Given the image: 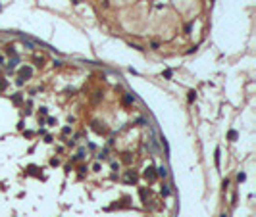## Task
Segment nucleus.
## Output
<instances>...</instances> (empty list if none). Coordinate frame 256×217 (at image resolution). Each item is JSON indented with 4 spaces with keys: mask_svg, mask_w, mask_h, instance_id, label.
Segmentation results:
<instances>
[{
    "mask_svg": "<svg viewBox=\"0 0 256 217\" xmlns=\"http://www.w3.org/2000/svg\"><path fill=\"white\" fill-rule=\"evenodd\" d=\"M172 75H173L172 69H166V71H164V77H166V79H172Z\"/></svg>",
    "mask_w": 256,
    "mask_h": 217,
    "instance_id": "11",
    "label": "nucleus"
},
{
    "mask_svg": "<svg viewBox=\"0 0 256 217\" xmlns=\"http://www.w3.org/2000/svg\"><path fill=\"white\" fill-rule=\"evenodd\" d=\"M21 40H23V44H25L27 48H29V50H35V44H33V42H31V40H29V38L21 37Z\"/></svg>",
    "mask_w": 256,
    "mask_h": 217,
    "instance_id": "4",
    "label": "nucleus"
},
{
    "mask_svg": "<svg viewBox=\"0 0 256 217\" xmlns=\"http://www.w3.org/2000/svg\"><path fill=\"white\" fill-rule=\"evenodd\" d=\"M220 156H222V152H220V148H216V165L220 167Z\"/></svg>",
    "mask_w": 256,
    "mask_h": 217,
    "instance_id": "8",
    "label": "nucleus"
},
{
    "mask_svg": "<svg viewBox=\"0 0 256 217\" xmlns=\"http://www.w3.org/2000/svg\"><path fill=\"white\" fill-rule=\"evenodd\" d=\"M0 65H2V56H0Z\"/></svg>",
    "mask_w": 256,
    "mask_h": 217,
    "instance_id": "17",
    "label": "nucleus"
},
{
    "mask_svg": "<svg viewBox=\"0 0 256 217\" xmlns=\"http://www.w3.org/2000/svg\"><path fill=\"white\" fill-rule=\"evenodd\" d=\"M195 98H197V92H195V90H189V96H187V100H189V102H195Z\"/></svg>",
    "mask_w": 256,
    "mask_h": 217,
    "instance_id": "6",
    "label": "nucleus"
},
{
    "mask_svg": "<svg viewBox=\"0 0 256 217\" xmlns=\"http://www.w3.org/2000/svg\"><path fill=\"white\" fill-rule=\"evenodd\" d=\"M70 133H71L70 127H64V129H62V134H70Z\"/></svg>",
    "mask_w": 256,
    "mask_h": 217,
    "instance_id": "16",
    "label": "nucleus"
},
{
    "mask_svg": "<svg viewBox=\"0 0 256 217\" xmlns=\"http://www.w3.org/2000/svg\"><path fill=\"white\" fill-rule=\"evenodd\" d=\"M16 64H18V58H12V62L8 64V67H10V69H14V67H16Z\"/></svg>",
    "mask_w": 256,
    "mask_h": 217,
    "instance_id": "10",
    "label": "nucleus"
},
{
    "mask_svg": "<svg viewBox=\"0 0 256 217\" xmlns=\"http://www.w3.org/2000/svg\"><path fill=\"white\" fill-rule=\"evenodd\" d=\"M162 194H164V196H168V194H170V188H168V186H166V185L162 186Z\"/></svg>",
    "mask_w": 256,
    "mask_h": 217,
    "instance_id": "13",
    "label": "nucleus"
},
{
    "mask_svg": "<svg viewBox=\"0 0 256 217\" xmlns=\"http://www.w3.org/2000/svg\"><path fill=\"white\" fill-rule=\"evenodd\" d=\"M145 177H147L148 181H154L156 179V169H154V167H147V169H145Z\"/></svg>",
    "mask_w": 256,
    "mask_h": 217,
    "instance_id": "1",
    "label": "nucleus"
},
{
    "mask_svg": "<svg viewBox=\"0 0 256 217\" xmlns=\"http://www.w3.org/2000/svg\"><path fill=\"white\" fill-rule=\"evenodd\" d=\"M137 181V173L135 171H127L125 173V183H135Z\"/></svg>",
    "mask_w": 256,
    "mask_h": 217,
    "instance_id": "2",
    "label": "nucleus"
},
{
    "mask_svg": "<svg viewBox=\"0 0 256 217\" xmlns=\"http://www.w3.org/2000/svg\"><path fill=\"white\" fill-rule=\"evenodd\" d=\"M158 175H160V177H166V175H168V169H166L164 165H162L160 169H158Z\"/></svg>",
    "mask_w": 256,
    "mask_h": 217,
    "instance_id": "7",
    "label": "nucleus"
},
{
    "mask_svg": "<svg viewBox=\"0 0 256 217\" xmlns=\"http://www.w3.org/2000/svg\"><path fill=\"white\" fill-rule=\"evenodd\" d=\"M245 179H247V175H245V173H239V177H237L239 183H241V181H245Z\"/></svg>",
    "mask_w": 256,
    "mask_h": 217,
    "instance_id": "15",
    "label": "nucleus"
},
{
    "mask_svg": "<svg viewBox=\"0 0 256 217\" xmlns=\"http://www.w3.org/2000/svg\"><path fill=\"white\" fill-rule=\"evenodd\" d=\"M227 136H229V140H235V138H237V131H229Z\"/></svg>",
    "mask_w": 256,
    "mask_h": 217,
    "instance_id": "9",
    "label": "nucleus"
},
{
    "mask_svg": "<svg viewBox=\"0 0 256 217\" xmlns=\"http://www.w3.org/2000/svg\"><path fill=\"white\" fill-rule=\"evenodd\" d=\"M31 73H33L31 67H21V69H19V75H21V79H23V77H31Z\"/></svg>",
    "mask_w": 256,
    "mask_h": 217,
    "instance_id": "3",
    "label": "nucleus"
},
{
    "mask_svg": "<svg viewBox=\"0 0 256 217\" xmlns=\"http://www.w3.org/2000/svg\"><path fill=\"white\" fill-rule=\"evenodd\" d=\"M141 200H143V202L147 200V190H145V188H141Z\"/></svg>",
    "mask_w": 256,
    "mask_h": 217,
    "instance_id": "14",
    "label": "nucleus"
},
{
    "mask_svg": "<svg viewBox=\"0 0 256 217\" xmlns=\"http://www.w3.org/2000/svg\"><path fill=\"white\" fill-rule=\"evenodd\" d=\"M133 100H135L133 96H131V94H127L125 98H123V104H125V106H129V104H133Z\"/></svg>",
    "mask_w": 256,
    "mask_h": 217,
    "instance_id": "5",
    "label": "nucleus"
},
{
    "mask_svg": "<svg viewBox=\"0 0 256 217\" xmlns=\"http://www.w3.org/2000/svg\"><path fill=\"white\" fill-rule=\"evenodd\" d=\"M106 156H108V150H102V152L98 154V160H104V158H106Z\"/></svg>",
    "mask_w": 256,
    "mask_h": 217,
    "instance_id": "12",
    "label": "nucleus"
}]
</instances>
